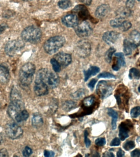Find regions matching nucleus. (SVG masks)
Wrapping results in <instances>:
<instances>
[{"mask_svg":"<svg viewBox=\"0 0 140 157\" xmlns=\"http://www.w3.org/2000/svg\"><path fill=\"white\" fill-rule=\"evenodd\" d=\"M35 70V65L32 63H27L23 65L19 71V81L21 84L25 86L30 85L33 82Z\"/></svg>","mask_w":140,"mask_h":157,"instance_id":"nucleus-1","label":"nucleus"},{"mask_svg":"<svg viewBox=\"0 0 140 157\" xmlns=\"http://www.w3.org/2000/svg\"><path fill=\"white\" fill-rule=\"evenodd\" d=\"M21 36L24 41L36 44L39 42L41 39V31L38 27L34 25L29 26L22 31Z\"/></svg>","mask_w":140,"mask_h":157,"instance_id":"nucleus-2","label":"nucleus"},{"mask_svg":"<svg viewBox=\"0 0 140 157\" xmlns=\"http://www.w3.org/2000/svg\"><path fill=\"white\" fill-rule=\"evenodd\" d=\"M65 43V39L61 36L52 37L45 42L44 48L45 52L52 55L62 47Z\"/></svg>","mask_w":140,"mask_h":157,"instance_id":"nucleus-3","label":"nucleus"},{"mask_svg":"<svg viewBox=\"0 0 140 157\" xmlns=\"http://www.w3.org/2000/svg\"><path fill=\"white\" fill-rule=\"evenodd\" d=\"M24 41L19 39L10 40L6 44L5 51L6 54L10 56H15L24 47Z\"/></svg>","mask_w":140,"mask_h":157,"instance_id":"nucleus-4","label":"nucleus"},{"mask_svg":"<svg viewBox=\"0 0 140 157\" xmlns=\"http://www.w3.org/2000/svg\"><path fill=\"white\" fill-rule=\"evenodd\" d=\"M91 45L89 41L85 39L79 41L76 44L75 50L77 55L80 57H87L90 54Z\"/></svg>","mask_w":140,"mask_h":157,"instance_id":"nucleus-5","label":"nucleus"},{"mask_svg":"<svg viewBox=\"0 0 140 157\" xmlns=\"http://www.w3.org/2000/svg\"><path fill=\"white\" fill-rule=\"evenodd\" d=\"M6 135L12 139H16L21 136L23 130L21 128L15 123L7 124L6 127Z\"/></svg>","mask_w":140,"mask_h":157,"instance_id":"nucleus-6","label":"nucleus"},{"mask_svg":"<svg viewBox=\"0 0 140 157\" xmlns=\"http://www.w3.org/2000/svg\"><path fill=\"white\" fill-rule=\"evenodd\" d=\"M75 30L77 35L81 38H86L89 36L92 32L90 25L85 21L78 23L75 27Z\"/></svg>","mask_w":140,"mask_h":157,"instance_id":"nucleus-7","label":"nucleus"},{"mask_svg":"<svg viewBox=\"0 0 140 157\" xmlns=\"http://www.w3.org/2000/svg\"><path fill=\"white\" fill-rule=\"evenodd\" d=\"M112 90V88L106 81H100L97 85V94L102 99H105L108 98L111 94Z\"/></svg>","mask_w":140,"mask_h":157,"instance_id":"nucleus-8","label":"nucleus"},{"mask_svg":"<svg viewBox=\"0 0 140 157\" xmlns=\"http://www.w3.org/2000/svg\"><path fill=\"white\" fill-rule=\"evenodd\" d=\"M49 87L44 82L35 79L34 90V93L38 96L46 95L49 93Z\"/></svg>","mask_w":140,"mask_h":157,"instance_id":"nucleus-9","label":"nucleus"},{"mask_svg":"<svg viewBox=\"0 0 140 157\" xmlns=\"http://www.w3.org/2000/svg\"><path fill=\"white\" fill-rule=\"evenodd\" d=\"M54 58L62 67H66L71 63L72 61L71 55L66 53H58L55 55Z\"/></svg>","mask_w":140,"mask_h":157,"instance_id":"nucleus-10","label":"nucleus"},{"mask_svg":"<svg viewBox=\"0 0 140 157\" xmlns=\"http://www.w3.org/2000/svg\"><path fill=\"white\" fill-rule=\"evenodd\" d=\"M63 23L66 27L75 28L78 23V18L76 14H68L62 19Z\"/></svg>","mask_w":140,"mask_h":157,"instance_id":"nucleus-11","label":"nucleus"},{"mask_svg":"<svg viewBox=\"0 0 140 157\" xmlns=\"http://www.w3.org/2000/svg\"><path fill=\"white\" fill-rule=\"evenodd\" d=\"M120 34L115 31L106 32L103 34V39L104 41L109 45H112L116 42L119 39Z\"/></svg>","mask_w":140,"mask_h":157,"instance_id":"nucleus-12","label":"nucleus"},{"mask_svg":"<svg viewBox=\"0 0 140 157\" xmlns=\"http://www.w3.org/2000/svg\"><path fill=\"white\" fill-rule=\"evenodd\" d=\"M131 127V124L122 122L119 126V137L120 140L124 141L129 137V132Z\"/></svg>","mask_w":140,"mask_h":157,"instance_id":"nucleus-13","label":"nucleus"},{"mask_svg":"<svg viewBox=\"0 0 140 157\" xmlns=\"http://www.w3.org/2000/svg\"><path fill=\"white\" fill-rule=\"evenodd\" d=\"M115 56L116 57V59L113 63L112 67L114 71H118L120 70L122 66H125V57L124 54L122 52L116 53L115 54Z\"/></svg>","mask_w":140,"mask_h":157,"instance_id":"nucleus-14","label":"nucleus"},{"mask_svg":"<svg viewBox=\"0 0 140 157\" xmlns=\"http://www.w3.org/2000/svg\"><path fill=\"white\" fill-rule=\"evenodd\" d=\"M72 11L75 13H77L79 17L82 20H85L89 17V12L85 6L83 5L76 6Z\"/></svg>","mask_w":140,"mask_h":157,"instance_id":"nucleus-15","label":"nucleus"},{"mask_svg":"<svg viewBox=\"0 0 140 157\" xmlns=\"http://www.w3.org/2000/svg\"><path fill=\"white\" fill-rule=\"evenodd\" d=\"M59 83L60 78L59 76L56 73L50 71L48 77L47 82V85L49 88L52 89L56 88L58 86Z\"/></svg>","mask_w":140,"mask_h":157,"instance_id":"nucleus-16","label":"nucleus"},{"mask_svg":"<svg viewBox=\"0 0 140 157\" xmlns=\"http://www.w3.org/2000/svg\"><path fill=\"white\" fill-rule=\"evenodd\" d=\"M10 79V74L8 69L6 66L0 65V83L6 84Z\"/></svg>","mask_w":140,"mask_h":157,"instance_id":"nucleus-17","label":"nucleus"},{"mask_svg":"<svg viewBox=\"0 0 140 157\" xmlns=\"http://www.w3.org/2000/svg\"><path fill=\"white\" fill-rule=\"evenodd\" d=\"M110 10V7L107 4L100 5L96 10L95 15L97 18H103L109 13Z\"/></svg>","mask_w":140,"mask_h":157,"instance_id":"nucleus-18","label":"nucleus"},{"mask_svg":"<svg viewBox=\"0 0 140 157\" xmlns=\"http://www.w3.org/2000/svg\"><path fill=\"white\" fill-rule=\"evenodd\" d=\"M137 48L129 39H125L123 42V51L126 55H131L133 51Z\"/></svg>","mask_w":140,"mask_h":157,"instance_id":"nucleus-19","label":"nucleus"},{"mask_svg":"<svg viewBox=\"0 0 140 157\" xmlns=\"http://www.w3.org/2000/svg\"><path fill=\"white\" fill-rule=\"evenodd\" d=\"M32 124L34 127L38 128L41 127L44 124L42 117L39 113H35L32 118Z\"/></svg>","mask_w":140,"mask_h":157,"instance_id":"nucleus-20","label":"nucleus"},{"mask_svg":"<svg viewBox=\"0 0 140 157\" xmlns=\"http://www.w3.org/2000/svg\"><path fill=\"white\" fill-rule=\"evenodd\" d=\"M129 40L137 47L140 45V33L137 30H133L130 33Z\"/></svg>","mask_w":140,"mask_h":157,"instance_id":"nucleus-21","label":"nucleus"},{"mask_svg":"<svg viewBox=\"0 0 140 157\" xmlns=\"http://www.w3.org/2000/svg\"><path fill=\"white\" fill-rule=\"evenodd\" d=\"M131 8H129L126 6V7H120V9L118 10L116 12L117 15L119 17L123 18L130 17L131 15Z\"/></svg>","mask_w":140,"mask_h":157,"instance_id":"nucleus-22","label":"nucleus"},{"mask_svg":"<svg viewBox=\"0 0 140 157\" xmlns=\"http://www.w3.org/2000/svg\"><path fill=\"white\" fill-rule=\"evenodd\" d=\"M107 113L112 117L111 126L113 130H115L117 127V121L118 118V113L114 109L109 108L108 109Z\"/></svg>","mask_w":140,"mask_h":157,"instance_id":"nucleus-23","label":"nucleus"},{"mask_svg":"<svg viewBox=\"0 0 140 157\" xmlns=\"http://www.w3.org/2000/svg\"><path fill=\"white\" fill-rule=\"evenodd\" d=\"M99 71V68L96 66H91L87 71H84V80L86 82L90 77L95 76Z\"/></svg>","mask_w":140,"mask_h":157,"instance_id":"nucleus-24","label":"nucleus"},{"mask_svg":"<svg viewBox=\"0 0 140 157\" xmlns=\"http://www.w3.org/2000/svg\"><path fill=\"white\" fill-rule=\"evenodd\" d=\"M29 115L28 112L25 109H24L17 115L14 120L17 122H22L26 120L29 117Z\"/></svg>","mask_w":140,"mask_h":157,"instance_id":"nucleus-25","label":"nucleus"},{"mask_svg":"<svg viewBox=\"0 0 140 157\" xmlns=\"http://www.w3.org/2000/svg\"><path fill=\"white\" fill-rule=\"evenodd\" d=\"M77 104L72 101H67L62 104V108L66 111H69L76 108Z\"/></svg>","mask_w":140,"mask_h":157,"instance_id":"nucleus-26","label":"nucleus"},{"mask_svg":"<svg viewBox=\"0 0 140 157\" xmlns=\"http://www.w3.org/2000/svg\"><path fill=\"white\" fill-rule=\"evenodd\" d=\"M129 77L130 79H139L140 78V71L136 68L130 69Z\"/></svg>","mask_w":140,"mask_h":157,"instance_id":"nucleus-27","label":"nucleus"},{"mask_svg":"<svg viewBox=\"0 0 140 157\" xmlns=\"http://www.w3.org/2000/svg\"><path fill=\"white\" fill-rule=\"evenodd\" d=\"M95 98L93 96H90L84 99L83 105L86 108L90 107L94 104Z\"/></svg>","mask_w":140,"mask_h":157,"instance_id":"nucleus-28","label":"nucleus"},{"mask_svg":"<svg viewBox=\"0 0 140 157\" xmlns=\"http://www.w3.org/2000/svg\"><path fill=\"white\" fill-rule=\"evenodd\" d=\"M125 20V18L118 17L117 18L112 20L111 21H110V25L111 26L114 27V28H120L121 27L122 25L123 22Z\"/></svg>","mask_w":140,"mask_h":157,"instance_id":"nucleus-29","label":"nucleus"},{"mask_svg":"<svg viewBox=\"0 0 140 157\" xmlns=\"http://www.w3.org/2000/svg\"><path fill=\"white\" fill-rule=\"evenodd\" d=\"M115 49L114 48H111L106 53L105 59L107 62H111L112 60V58L114 53L115 52Z\"/></svg>","mask_w":140,"mask_h":157,"instance_id":"nucleus-30","label":"nucleus"},{"mask_svg":"<svg viewBox=\"0 0 140 157\" xmlns=\"http://www.w3.org/2000/svg\"><path fill=\"white\" fill-rule=\"evenodd\" d=\"M86 93V90L84 89H79L77 91L75 92L72 95L73 99H81L85 95Z\"/></svg>","mask_w":140,"mask_h":157,"instance_id":"nucleus-31","label":"nucleus"},{"mask_svg":"<svg viewBox=\"0 0 140 157\" xmlns=\"http://www.w3.org/2000/svg\"><path fill=\"white\" fill-rule=\"evenodd\" d=\"M71 4L69 0H61L58 3L59 7L63 10L68 8L71 6Z\"/></svg>","mask_w":140,"mask_h":157,"instance_id":"nucleus-32","label":"nucleus"},{"mask_svg":"<svg viewBox=\"0 0 140 157\" xmlns=\"http://www.w3.org/2000/svg\"><path fill=\"white\" fill-rule=\"evenodd\" d=\"M50 63L52 65V68L55 72H60L61 71V66L54 58L51 59L50 60Z\"/></svg>","mask_w":140,"mask_h":157,"instance_id":"nucleus-33","label":"nucleus"},{"mask_svg":"<svg viewBox=\"0 0 140 157\" xmlns=\"http://www.w3.org/2000/svg\"><path fill=\"white\" fill-rule=\"evenodd\" d=\"M135 147V142L133 141H127L123 145V147L124 149L127 151H130L133 149Z\"/></svg>","mask_w":140,"mask_h":157,"instance_id":"nucleus-34","label":"nucleus"},{"mask_svg":"<svg viewBox=\"0 0 140 157\" xmlns=\"http://www.w3.org/2000/svg\"><path fill=\"white\" fill-rule=\"evenodd\" d=\"M131 26H132V25H131V23L129 21L125 20L123 22L122 25L121 27L120 28L123 32H125L128 30L130 28H131Z\"/></svg>","mask_w":140,"mask_h":157,"instance_id":"nucleus-35","label":"nucleus"},{"mask_svg":"<svg viewBox=\"0 0 140 157\" xmlns=\"http://www.w3.org/2000/svg\"><path fill=\"white\" fill-rule=\"evenodd\" d=\"M130 115L133 118L137 117L140 115V107L136 106L133 108L130 112Z\"/></svg>","mask_w":140,"mask_h":157,"instance_id":"nucleus-36","label":"nucleus"},{"mask_svg":"<svg viewBox=\"0 0 140 157\" xmlns=\"http://www.w3.org/2000/svg\"><path fill=\"white\" fill-rule=\"evenodd\" d=\"M98 78H115V77L114 75L108 72H104L100 73V74L98 75Z\"/></svg>","mask_w":140,"mask_h":157,"instance_id":"nucleus-37","label":"nucleus"},{"mask_svg":"<svg viewBox=\"0 0 140 157\" xmlns=\"http://www.w3.org/2000/svg\"><path fill=\"white\" fill-rule=\"evenodd\" d=\"M106 143V141L105 139L103 138V137H100L97 139L95 141V144L97 146L102 147V146H104Z\"/></svg>","mask_w":140,"mask_h":157,"instance_id":"nucleus-38","label":"nucleus"},{"mask_svg":"<svg viewBox=\"0 0 140 157\" xmlns=\"http://www.w3.org/2000/svg\"><path fill=\"white\" fill-rule=\"evenodd\" d=\"M33 153V150L29 147H26L23 151V155L25 157H29Z\"/></svg>","mask_w":140,"mask_h":157,"instance_id":"nucleus-39","label":"nucleus"},{"mask_svg":"<svg viewBox=\"0 0 140 157\" xmlns=\"http://www.w3.org/2000/svg\"><path fill=\"white\" fill-rule=\"evenodd\" d=\"M88 131H84V142L85 143L86 147L87 148H88L89 146H90L91 142L90 140L88 138Z\"/></svg>","mask_w":140,"mask_h":157,"instance_id":"nucleus-40","label":"nucleus"},{"mask_svg":"<svg viewBox=\"0 0 140 157\" xmlns=\"http://www.w3.org/2000/svg\"><path fill=\"white\" fill-rule=\"evenodd\" d=\"M120 140L118 137H115L114 139L110 143V146L111 147H115L120 145Z\"/></svg>","mask_w":140,"mask_h":157,"instance_id":"nucleus-41","label":"nucleus"},{"mask_svg":"<svg viewBox=\"0 0 140 157\" xmlns=\"http://www.w3.org/2000/svg\"><path fill=\"white\" fill-rule=\"evenodd\" d=\"M44 156L45 157H53L55 156V153L52 151L45 150L44 151Z\"/></svg>","mask_w":140,"mask_h":157,"instance_id":"nucleus-42","label":"nucleus"},{"mask_svg":"<svg viewBox=\"0 0 140 157\" xmlns=\"http://www.w3.org/2000/svg\"><path fill=\"white\" fill-rule=\"evenodd\" d=\"M97 82V80L93 78L88 83V86L91 89V90H93L94 88L96 83Z\"/></svg>","mask_w":140,"mask_h":157,"instance_id":"nucleus-43","label":"nucleus"},{"mask_svg":"<svg viewBox=\"0 0 140 157\" xmlns=\"http://www.w3.org/2000/svg\"><path fill=\"white\" fill-rule=\"evenodd\" d=\"M0 157H9L8 152L5 148L0 150Z\"/></svg>","mask_w":140,"mask_h":157,"instance_id":"nucleus-44","label":"nucleus"},{"mask_svg":"<svg viewBox=\"0 0 140 157\" xmlns=\"http://www.w3.org/2000/svg\"><path fill=\"white\" fill-rule=\"evenodd\" d=\"M131 157H140V150L136 149L132 151L131 153Z\"/></svg>","mask_w":140,"mask_h":157,"instance_id":"nucleus-45","label":"nucleus"},{"mask_svg":"<svg viewBox=\"0 0 140 157\" xmlns=\"http://www.w3.org/2000/svg\"><path fill=\"white\" fill-rule=\"evenodd\" d=\"M135 0H126V6L131 8L134 7V5Z\"/></svg>","mask_w":140,"mask_h":157,"instance_id":"nucleus-46","label":"nucleus"},{"mask_svg":"<svg viewBox=\"0 0 140 157\" xmlns=\"http://www.w3.org/2000/svg\"><path fill=\"white\" fill-rule=\"evenodd\" d=\"M125 156V152L121 148H119V150L117 152V156L118 157H123Z\"/></svg>","mask_w":140,"mask_h":157,"instance_id":"nucleus-47","label":"nucleus"},{"mask_svg":"<svg viewBox=\"0 0 140 157\" xmlns=\"http://www.w3.org/2000/svg\"><path fill=\"white\" fill-rule=\"evenodd\" d=\"M82 3L87 6H89L91 3L92 0H79Z\"/></svg>","mask_w":140,"mask_h":157,"instance_id":"nucleus-48","label":"nucleus"},{"mask_svg":"<svg viewBox=\"0 0 140 157\" xmlns=\"http://www.w3.org/2000/svg\"><path fill=\"white\" fill-rule=\"evenodd\" d=\"M6 26L4 25H0V34H2V33L6 30Z\"/></svg>","mask_w":140,"mask_h":157,"instance_id":"nucleus-49","label":"nucleus"},{"mask_svg":"<svg viewBox=\"0 0 140 157\" xmlns=\"http://www.w3.org/2000/svg\"><path fill=\"white\" fill-rule=\"evenodd\" d=\"M103 156L104 157H114L115 155H114V154L111 152H106L103 155Z\"/></svg>","mask_w":140,"mask_h":157,"instance_id":"nucleus-50","label":"nucleus"},{"mask_svg":"<svg viewBox=\"0 0 140 157\" xmlns=\"http://www.w3.org/2000/svg\"><path fill=\"white\" fill-rule=\"evenodd\" d=\"M4 140V137L2 134L0 133V145L3 143Z\"/></svg>","mask_w":140,"mask_h":157,"instance_id":"nucleus-51","label":"nucleus"},{"mask_svg":"<svg viewBox=\"0 0 140 157\" xmlns=\"http://www.w3.org/2000/svg\"><path fill=\"white\" fill-rule=\"evenodd\" d=\"M138 91L140 93V86H139L138 88Z\"/></svg>","mask_w":140,"mask_h":157,"instance_id":"nucleus-52","label":"nucleus"},{"mask_svg":"<svg viewBox=\"0 0 140 157\" xmlns=\"http://www.w3.org/2000/svg\"><path fill=\"white\" fill-rule=\"evenodd\" d=\"M1 104H0V109H1Z\"/></svg>","mask_w":140,"mask_h":157,"instance_id":"nucleus-53","label":"nucleus"},{"mask_svg":"<svg viewBox=\"0 0 140 157\" xmlns=\"http://www.w3.org/2000/svg\"><path fill=\"white\" fill-rule=\"evenodd\" d=\"M139 1V2H140V0H138Z\"/></svg>","mask_w":140,"mask_h":157,"instance_id":"nucleus-54","label":"nucleus"},{"mask_svg":"<svg viewBox=\"0 0 140 157\" xmlns=\"http://www.w3.org/2000/svg\"><path fill=\"white\" fill-rule=\"evenodd\" d=\"M23 1H28V0H23Z\"/></svg>","mask_w":140,"mask_h":157,"instance_id":"nucleus-55","label":"nucleus"}]
</instances>
